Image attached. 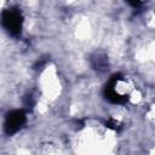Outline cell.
Here are the masks:
<instances>
[{
	"instance_id": "1",
	"label": "cell",
	"mask_w": 155,
	"mask_h": 155,
	"mask_svg": "<svg viewBox=\"0 0 155 155\" xmlns=\"http://www.w3.org/2000/svg\"><path fill=\"white\" fill-rule=\"evenodd\" d=\"M1 23L8 34L18 36L23 27V15L18 8H7L1 13Z\"/></svg>"
},
{
	"instance_id": "2",
	"label": "cell",
	"mask_w": 155,
	"mask_h": 155,
	"mask_svg": "<svg viewBox=\"0 0 155 155\" xmlns=\"http://www.w3.org/2000/svg\"><path fill=\"white\" fill-rule=\"evenodd\" d=\"M25 120H27V116H25L24 110L16 109V110L8 111L6 115V119H5V124H4L6 134H8V136L15 134L25 124Z\"/></svg>"
},
{
	"instance_id": "3",
	"label": "cell",
	"mask_w": 155,
	"mask_h": 155,
	"mask_svg": "<svg viewBox=\"0 0 155 155\" xmlns=\"http://www.w3.org/2000/svg\"><path fill=\"white\" fill-rule=\"evenodd\" d=\"M122 79V75L120 74V73H117V74H114L110 79H109V81H108V84L105 85V87H104V97H105V99H108L110 103H114V104H126L127 102H128V94H120V93H117L116 91H115V85H116V82L119 81V80H121Z\"/></svg>"
},
{
	"instance_id": "4",
	"label": "cell",
	"mask_w": 155,
	"mask_h": 155,
	"mask_svg": "<svg viewBox=\"0 0 155 155\" xmlns=\"http://www.w3.org/2000/svg\"><path fill=\"white\" fill-rule=\"evenodd\" d=\"M91 63H92V67L93 69L96 70H99V71H104L108 67V59H107V56L105 54H96L92 57L91 59Z\"/></svg>"
},
{
	"instance_id": "5",
	"label": "cell",
	"mask_w": 155,
	"mask_h": 155,
	"mask_svg": "<svg viewBox=\"0 0 155 155\" xmlns=\"http://www.w3.org/2000/svg\"><path fill=\"white\" fill-rule=\"evenodd\" d=\"M105 127L108 128H111V130H115V131H119L120 130V122L114 120V119H109L108 121H105Z\"/></svg>"
},
{
	"instance_id": "6",
	"label": "cell",
	"mask_w": 155,
	"mask_h": 155,
	"mask_svg": "<svg viewBox=\"0 0 155 155\" xmlns=\"http://www.w3.org/2000/svg\"><path fill=\"white\" fill-rule=\"evenodd\" d=\"M128 4H130L131 6H133V7H139L143 2H142V1H128Z\"/></svg>"
}]
</instances>
